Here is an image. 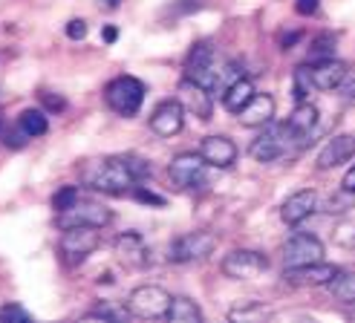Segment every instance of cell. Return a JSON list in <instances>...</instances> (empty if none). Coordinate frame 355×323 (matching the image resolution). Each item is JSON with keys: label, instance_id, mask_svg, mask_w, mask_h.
<instances>
[{"label": "cell", "instance_id": "obj_1", "mask_svg": "<svg viewBox=\"0 0 355 323\" xmlns=\"http://www.w3.org/2000/svg\"><path fill=\"white\" fill-rule=\"evenodd\" d=\"M81 176H84V185H90L93 191L107 193V196H124V193H130L133 185H136V176L128 171L121 156L90 162Z\"/></svg>", "mask_w": 355, "mask_h": 323}, {"label": "cell", "instance_id": "obj_2", "mask_svg": "<svg viewBox=\"0 0 355 323\" xmlns=\"http://www.w3.org/2000/svg\"><path fill=\"white\" fill-rule=\"evenodd\" d=\"M225 64L228 61L220 55V49L214 44L200 41L197 46H191L188 58H185V78L200 84L202 89H208V93H214V89H220Z\"/></svg>", "mask_w": 355, "mask_h": 323}, {"label": "cell", "instance_id": "obj_3", "mask_svg": "<svg viewBox=\"0 0 355 323\" xmlns=\"http://www.w3.org/2000/svg\"><path fill=\"white\" fill-rule=\"evenodd\" d=\"M145 84H141L136 76H119L107 84V89H104V101H107V107L113 113L130 119L139 113L141 101H145Z\"/></svg>", "mask_w": 355, "mask_h": 323}, {"label": "cell", "instance_id": "obj_4", "mask_svg": "<svg viewBox=\"0 0 355 323\" xmlns=\"http://www.w3.org/2000/svg\"><path fill=\"white\" fill-rule=\"evenodd\" d=\"M98 245H101V228L78 225V228L64 231V237L58 243V254H61L64 265L76 268V265H81L87 257H90Z\"/></svg>", "mask_w": 355, "mask_h": 323}, {"label": "cell", "instance_id": "obj_5", "mask_svg": "<svg viewBox=\"0 0 355 323\" xmlns=\"http://www.w3.org/2000/svg\"><path fill=\"white\" fill-rule=\"evenodd\" d=\"M171 295L156 283H145L139 289L130 292L128 297V309L133 312V317H141V320H162L168 317V309H171Z\"/></svg>", "mask_w": 355, "mask_h": 323}, {"label": "cell", "instance_id": "obj_6", "mask_svg": "<svg viewBox=\"0 0 355 323\" xmlns=\"http://www.w3.org/2000/svg\"><path fill=\"white\" fill-rule=\"evenodd\" d=\"M289 141H295V136L286 130V124H266L260 130V136L252 141V148H248V156L254 162H263V165H269V162H277L283 153L289 150Z\"/></svg>", "mask_w": 355, "mask_h": 323}, {"label": "cell", "instance_id": "obj_7", "mask_svg": "<svg viewBox=\"0 0 355 323\" xmlns=\"http://www.w3.org/2000/svg\"><path fill=\"white\" fill-rule=\"evenodd\" d=\"M214 248H217V234H211V231H191V234H182L171 243L168 260L171 263H197V260H205Z\"/></svg>", "mask_w": 355, "mask_h": 323}, {"label": "cell", "instance_id": "obj_8", "mask_svg": "<svg viewBox=\"0 0 355 323\" xmlns=\"http://www.w3.org/2000/svg\"><path fill=\"white\" fill-rule=\"evenodd\" d=\"M220 268H223V274L232 277V280H252L269 268V257H266L263 251H254V248H234L223 257Z\"/></svg>", "mask_w": 355, "mask_h": 323}, {"label": "cell", "instance_id": "obj_9", "mask_svg": "<svg viewBox=\"0 0 355 323\" xmlns=\"http://www.w3.org/2000/svg\"><path fill=\"white\" fill-rule=\"evenodd\" d=\"M113 222V213L110 208H104L98 202H76V205H69L64 211H58V217H55V225L61 231H69V228H78V225H93V228H104V225H110Z\"/></svg>", "mask_w": 355, "mask_h": 323}, {"label": "cell", "instance_id": "obj_10", "mask_svg": "<svg viewBox=\"0 0 355 323\" xmlns=\"http://www.w3.org/2000/svg\"><path fill=\"white\" fill-rule=\"evenodd\" d=\"M205 168H208V162L200 153H180L168 165V179L180 191L200 188L205 182Z\"/></svg>", "mask_w": 355, "mask_h": 323}, {"label": "cell", "instance_id": "obj_11", "mask_svg": "<svg viewBox=\"0 0 355 323\" xmlns=\"http://www.w3.org/2000/svg\"><path fill=\"white\" fill-rule=\"evenodd\" d=\"M280 260H283V268H297V265H306V263H318V260H324V243L318 237H312V234H295L292 240L283 243Z\"/></svg>", "mask_w": 355, "mask_h": 323}, {"label": "cell", "instance_id": "obj_12", "mask_svg": "<svg viewBox=\"0 0 355 323\" xmlns=\"http://www.w3.org/2000/svg\"><path fill=\"white\" fill-rule=\"evenodd\" d=\"M148 124H150V130H153L156 136H162V139H171V136H176V133H182V128H185V104L176 101V98L162 101V104H159L156 110L150 113Z\"/></svg>", "mask_w": 355, "mask_h": 323}, {"label": "cell", "instance_id": "obj_13", "mask_svg": "<svg viewBox=\"0 0 355 323\" xmlns=\"http://www.w3.org/2000/svg\"><path fill=\"white\" fill-rule=\"evenodd\" d=\"M306 73H309L315 89H324V93H329V89H338V87L347 81L349 67H347L344 61H338V58L329 55V58H318L315 64H309Z\"/></svg>", "mask_w": 355, "mask_h": 323}, {"label": "cell", "instance_id": "obj_14", "mask_svg": "<svg viewBox=\"0 0 355 323\" xmlns=\"http://www.w3.org/2000/svg\"><path fill=\"white\" fill-rule=\"evenodd\" d=\"M318 211V193L312 188L304 191H295L292 196H286L280 205V220L286 222L289 228H297L300 222H306L312 213Z\"/></svg>", "mask_w": 355, "mask_h": 323}, {"label": "cell", "instance_id": "obj_15", "mask_svg": "<svg viewBox=\"0 0 355 323\" xmlns=\"http://www.w3.org/2000/svg\"><path fill=\"white\" fill-rule=\"evenodd\" d=\"M341 268L332 265V263H306V265H297V268H283V280L292 283V286H327Z\"/></svg>", "mask_w": 355, "mask_h": 323}, {"label": "cell", "instance_id": "obj_16", "mask_svg": "<svg viewBox=\"0 0 355 323\" xmlns=\"http://www.w3.org/2000/svg\"><path fill=\"white\" fill-rule=\"evenodd\" d=\"M355 159V136L352 133H341V136H332L327 145L318 153V171H332V168H341L347 162Z\"/></svg>", "mask_w": 355, "mask_h": 323}, {"label": "cell", "instance_id": "obj_17", "mask_svg": "<svg viewBox=\"0 0 355 323\" xmlns=\"http://www.w3.org/2000/svg\"><path fill=\"white\" fill-rule=\"evenodd\" d=\"M200 156L208 162V168H217L225 171L237 162V145L228 136H205L202 145H200Z\"/></svg>", "mask_w": 355, "mask_h": 323}, {"label": "cell", "instance_id": "obj_18", "mask_svg": "<svg viewBox=\"0 0 355 323\" xmlns=\"http://www.w3.org/2000/svg\"><path fill=\"white\" fill-rule=\"evenodd\" d=\"M237 119L243 128H266L275 119V98L269 93H254V98L237 113Z\"/></svg>", "mask_w": 355, "mask_h": 323}, {"label": "cell", "instance_id": "obj_19", "mask_svg": "<svg viewBox=\"0 0 355 323\" xmlns=\"http://www.w3.org/2000/svg\"><path fill=\"white\" fill-rule=\"evenodd\" d=\"M116 254L124 265H145L148 263V245L139 231H124L116 237Z\"/></svg>", "mask_w": 355, "mask_h": 323}, {"label": "cell", "instance_id": "obj_20", "mask_svg": "<svg viewBox=\"0 0 355 323\" xmlns=\"http://www.w3.org/2000/svg\"><path fill=\"white\" fill-rule=\"evenodd\" d=\"M254 93H257V89H254V81H252V78H245V76H240V78H234V81L220 93V101H223V107H225L228 113L237 116L243 107L254 98Z\"/></svg>", "mask_w": 355, "mask_h": 323}, {"label": "cell", "instance_id": "obj_21", "mask_svg": "<svg viewBox=\"0 0 355 323\" xmlns=\"http://www.w3.org/2000/svg\"><path fill=\"white\" fill-rule=\"evenodd\" d=\"M283 124H286V130L295 139H306L315 130V124H318V107L309 104V101H300V104H295V110L286 116Z\"/></svg>", "mask_w": 355, "mask_h": 323}, {"label": "cell", "instance_id": "obj_22", "mask_svg": "<svg viewBox=\"0 0 355 323\" xmlns=\"http://www.w3.org/2000/svg\"><path fill=\"white\" fill-rule=\"evenodd\" d=\"M165 320H171V323H200L202 320V309L197 306V300L180 295V297L171 300V309H168Z\"/></svg>", "mask_w": 355, "mask_h": 323}, {"label": "cell", "instance_id": "obj_23", "mask_svg": "<svg viewBox=\"0 0 355 323\" xmlns=\"http://www.w3.org/2000/svg\"><path fill=\"white\" fill-rule=\"evenodd\" d=\"M327 292L338 303H352L355 306V272H338L327 283Z\"/></svg>", "mask_w": 355, "mask_h": 323}, {"label": "cell", "instance_id": "obj_24", "mask_svg": "<svg viewBox=\"0 0 355 323\" xmlns=\"http://www.w3.org/2000/svg\"><path fill=\"white\" fill-rule=\"evenodd\" d=\"M182 89H185V96H188V107H191V113H197L200 119H211V93L208 89H202L200 84H193V81H188L185 78V84H182Z\"/></svg>", "mask_w": 355, "mask_h": 323}, {"label": "cell", "instance_id": "obj_25", "mask_svg": "<svg viewBox=\"0 0 355 323\" xmlns=\"http://www.w3.org/2000/svg\"><path fill=\"white\" fill-rule=\"evenodd\" d=\"M17 128H21L29 139H38L49 130V116L44 110H24L17 116Z\"/></svg>", "mask_w": 355, "mask_h": 323}, {"label": "cell", "instance_id": "obj_26", "mask_svg": "<svg viewBox=\"0 0 355 323\" xmlns=\"http://www.w3.org/2000/svg\"><path fill=\"white\" fill-rule=\"evenodd\" d=\"M266 317H272V309L260 306V303H248V306L228 312V320H266Z\"/></svg>", "mask_w": 355, "mask_h": 323}, {"label": "cell", "instance_id": "obj_27", "mask_svg": "<svg viewBox=\"0 0 355 323\" xmlns=\"http://www.w3.org/2000/svg\"><path fill=\"white\" fill-rule=\"evenodd\" d=\"M309 89H315V84H312V78H309V73H306V67H297L295 81H292V96H295V101H297V104L306 101Z\"/></svg>", "mask_w": 355, "mask_h": 323}, {"label": "cell", "instance_id": "obj_28", "mask_svg": "<svg viewBox=\"0 0 355 323\" xmlns=\"http://www.w3.org/2000/svg\"><path fill=\"white\" fill-rule=\"evenodd\" d=\"M76 202H78V188L76 185H64L61 191L52 193V208L55 211H64V208L76 205Z\"/></svg>", "mask_w": 355, "mask_h": 323}, {"label": "cell", "instance_id": "obj_29", "mask_svg": "<svg viewBox=\"0 0 355 323\" xmlns=\"http://www.w3.org/2000/svg\"><path fill=\"white\" fill-rule=\"evenodd\" d=\"M332 243L341 248H355V222H341L332 231Z\"/></svg>", "mask_w": 355, "mask_h": 323}, {"label": "cell", "instance_id": "obj_30", "mask_svg": "<svg viewBox=\"0 0 355 323\" xmlns=\"http://www.w3.org/2000/svg\"><path fill=\"white\" fill-rule=\"evenodd\" d=\"M0 320L29 323V320H32V312H29V309H24L21 303H6V306H0Z\"/></svg>", "mask_w": 355, "mask_h": 323}, {"label": "cell", "instance_id": "obj_31", "mask_svg": "<svg viewBox=\"0 0 355 323\" xmlns=\"http://www.w3.org/2000/svg\"><path fill=\"white\" fill-rule=\"evenodd\" d=\"M133 200H139V202H145V205H156V208H162L165 205V200H162V196H159V193H153L148 185H133Z\"/></svg>", "mask_w": 355, "mask_h": 323}, {"label": "cell", "instance_id": "obj_32", "mask_svg": "<svg viewBox=\"0 0 355 323\" xmlns=\"http://www.w3.org/2000/svg\"><path fill=\"white\" fill-rule=\"evenodd\" d=\"M332 44H335V35H327V32L318 35V38L312 41V55H315V58H329L332 49H335Z\"/></svg>", "mask_w": 355, "mask_h": 323}, {"label": "cell", "instance_id": "obj_33", "mask_svg": "<svg viewBox=\"0 0 355 323\" xmlns=\"http://www.w3.org/2000/svg\"><path fill=\"white\" fill-rule=\"evenodd\" d=\"M67 38L69 41H84L87 38V24L81 21V17H76V21L67 24Z\"/></svg>", "mask_w": 355, "mask_h": 323}, {"label": "cell", "instance_id": "obj_34", "mask_svg": "<svg viewBox=\"0 0 355 323\" xmlns=\"http://www.w3.org/2000/svg\"><path fill=\"white\" fill-rule=\"evenodd\" d=\"M44 107L52 110V113H64L67 110V98H61L55 93H44Z\"/></svg>", "mask_w": 355, "mask_h": 323}, {"label": "cell", "instance_id": "obj_35", "mask_svg": "<svg viewBox=\"0 0 355 323\" xmlns=\"http://www.w3.org/2000/svg\"><path fill=\"white\" fill-rule=\"evenodd\" d=\"M29 141V136L17 128V130H12V133H3V145H9V148H24Z\"/></svg>", "mask_w": 355, "mask_h": 323}, {"label": "cell", "instance_id": "obj_36", "mask_svg": "<svg viewBox=\"0 0 355 323\" xmlns=\"http://www.w3.org/2000/svg\"><path fill=\"white\" fill-rule=\"evenodd\" d=\"M318 6H321V0H295L297 15H315Z\"/></svg>", "mask_w": 355, "mask_h": 323}, {"label": "cell", "instance_id": "obj_37", "mask_svg": "<svg viewBox=\"0 0 355 323\" xmlns=\"http://www.w3.org/2000/svg\"><path fill=\"white\" fill-rule=\"evenodd\" d=\"M338 89H341V98H344L347 104H355V78L347 76V81H344Z\"/></svg>", "mask_w": 355, "mask_h": 323}, {"label": "cell", "instance_id": "obj_38", "mask_svg": "<svg viewBox=\"0 0 355 323\" xmlns=\"http://www.w3.org/2000/svg\"><path fill=\"white\" fill-rule=\"evenodd\" d=\"M341 191H344V193H349V196L355 193V165L344 173V179H341Z\"/></svg>", "mask_w": 355, "mask_h": 323}, {"label": "cell", "instance_id": "obj_39", "mask_svg": "<svg viewBox=\"0 0 355 323\" xmlns=\"http://www.w3.org/2000/svg\"><path fill=\"white\" fill-rule=\"evenodd\" d=\"M119 38V29L116 26H107V29H104V41H107V44H113Z\"/></svg>", "mask_w": 355, "mask_h": 323}, {"label": "cell", "instance_id": "obj_40", "mask_svg": "<svg viewBox=\"0 0 355 323\" xmlns=\"http://www.w3.org/2000/svg\"><path fill=\"white\" fill-rule=\"evenodd\" d=\"M297 38H300V35H297V32H292V35H286V38H280V44H283V49H289V46H292V44L297 41Z\"/></svg>", "mask_w": 355, "mask_h": 323}, {"label": "cell", "instance_id": "obj_41", "mask_svg": "<svg viewBox=\"0 0 355 323\" xmlns=\"http://www.w3.org/2000/svg\"><path fill=\"white\" fill-rule=\"evenodd\" d=\"M124 3V0H104V6H107V9H119Z\"/></svg>", "mask_w": 355, "mask_h": 323}]
</instances>
